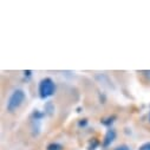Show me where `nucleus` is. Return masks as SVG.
<instances>
[{
    "instance_id": "1",
    "label": "nucleus",
    "mask_w": 150,
    "mask_h": 150,
    "mask_svg": "<svg viewBox=\"0 0 150 150\" xmlns=\"http://www.w3.org/2000/svg\"><path fill=\"white\" fill-rule=\"evenodd\" d=\"M24 100H25V92L23 90L18 89V90L13 91V93L10 96V98L7 100L6 108H7V110L10 112H13V111H16L23 104Z\"/></svg>"
},
{
    "instance_id": "2",
    "label": "nucleus",
    "mask_w": 150,
    "mask_h": 150,
    "mask_svg": "<svg viewBox=\"0 0 150 150\" xmlns=\"http://www.w3.org/2000/svg\"><path fill=\"white\" fill-rule=\"evenodd\" d=\"M54 90H56V86L51 78H45L39 84V93H40V97L44 99L52 96L54 93Z\"/></svg>"
},
{
    "instance_id": "3",
    "label": "nucleus",
    "mask_w": 150,
    "mask_h": 150,
    "mask_svg": "<svg viewBox=\"0 0 150 150\" xmlns=\"http://www.w3.org/2000/svg\"><path fill=\"white\" fill-rule=\"evenodd\" d=\"M116 138V131L115 130H109L108 132H106V135H105V137H104V141H103V145L104 146H108V145H110L111 143H112V141H114Z\"/></svg>"
},
{
    "instance_id": "4",
    "label": "nucleus",
    "mask_w": 150,
    "mask_h": 150,
    "mask_svg": "<svg viewBox=\"0 0 150 150\" xmlns=\"http://www.w3.org/2000/svg\"><path fill=\"white\" fill-rule=\"evenodd\" d=\"M47 150H63V146L58 143H51L47 145Z\"/></svg>"
},
{
    "instance_id": "5",
    "label": "nucleus",
    "mask_w": 150,
    "mask_h": 150,
    "mask_svg": "<svg viewBox=\"0 0 150 150\" xmlns=\"http://www.w3.org/2000/svg\"><path fill=\"white\" fill-rule=\"evenodd\" d=\"M138 150H150V142H146V143L142 144V145L138 148Z\"/></svg>"
},
{
    "instance_id": "6",
    "label": "nucleus",
    "mask_w": 150,
    "mask_h": 150,
    "mask_svg": "<svg viewBox=\"0 0 150 150\" xmlns=\"http://www.w3.org/2000/svg\"><path fill=\"white\" fill-rule=\"evenodd\" d=\"M115 150H129V148L127 145H121V146H117Z\"/></svg>"
},
{
    "instance_id": "7",
    "label": "nucleus",
    "mask_w": 150,
    "mask_h": 150,
    "mask_svg": "<svg viewBox=\"0 0 150 150\" xmlns=\"http://www.w3.org/2000/svg\"><path fill=\"white\" fill-rule=\"evenodd\" d=\"M143 73H144V76H146L150 79V71H143Z\"/></svg>"
}]
</instances>
